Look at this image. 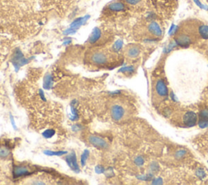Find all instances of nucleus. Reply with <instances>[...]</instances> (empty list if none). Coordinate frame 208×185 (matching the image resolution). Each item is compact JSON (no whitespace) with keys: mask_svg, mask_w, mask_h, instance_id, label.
Instances as JSON below:
<instances>
[{"mask_svg":"<svg viewBox=\"0 0 208 185\" xmlns=\"http://www.w3.org/2000/svg\"><path fill=\"white\" fill-rule=\"evenodd\" d=\"M198 32H199L200 35L204 39H207L208 38V25H201L198 29Z\"/></svg>","mask_w":208,"mask_h":185,"instance_id":"nucleus-14","label":"nucleus"},{"mask_svg":"<svg viewBox=\"0 0 208 185\" xmlns=\"http://www.w3.org/2000/svg\"><path fill=\"white\" fill-rule=\"evenodd\" d=\"M30 173V169L26 167H17L14 169V175L17 177L26 175Z\"/></svg>","mask_w":208,"mask_h":185,"instance_id":"nucleus-12","label":"nucleus"},{"mask_svg":"<svg viewBox=\"0 0 208 185\" xmlns=\"http://www.w3.org/2000/svg\"><path fill=\"white\" fill-rule=\"evenodd\" d=\"M90 60L92 63L97 65H103L107 64L108 58L107 56L103 52H93L90 56Z\"/></svg>","mask_w":208,"mask_h":185,"instance_id":"nucleus-2","label":"nucleus"},{"mask_svg":"<svg viewBox=\"0 0 208 185\" xmlns=\"http://www.w3.org/2000/svg\"><path fill=\"white\" fill-rule=\"evenodd\" d=\"M125 1L128 2V3H129V4L135 5V4H138V2H140L141 0H125Z\"/></svg>","mask_w":208,"mask_h":185,"instance_id":"nucleus-20","label":"nucleus"},{"mask_svg":"<svg viewBox=\"0 0 208 185\" xmlns=\"http://www.w3.org/2000/svg\"><path fill=\"white\" fill-rule=\"evenodd\" d=\"M200 117L202 121H207L208 120V108H205L203 110L201 111L200 112Z\"/></svg>","mask_w":208,"mask_h":185,"instance_id":"nucleus-19","label":"nucleus"},{"mask_svg":"<svg viewBox=\"0 0 208 185\" xmlns=\"http://www.w3.org/2000/svg\"><path fill=\"white\" fill-rule=\"evenodd\" d=\"M10 154L8 148L5 147H0V158H7Z\"/></svg>","mask_w":208,"mask_h":185,"instance_id":"nucleus-15","label":"nucleus"},{"mask_svg":"<svg viewBox=\"0 0 208 185\" xmlns=\"http://www.w3.org/2000/svg\"><path fill=\"white\" fill-rule=\"evenodd\" d=\"M89 157V151L88 150H85L84 152L82 153L81 157H80V162H81V166H85V162H86L87 159Z\"/></svg>","mask_w":208,"mask_h":185,"instance_id":"nucleus-16","label":"nucleus"},{"mask_svg":"<svg viewBox=\"0 0 208 185\" xmlns=\"http://www.w3.org/2000/svg\"><path fill=\"white\" fill-rule=\"evenodd\" d=\"M111 116L114 121L120 122L124 119L126 114L125 108L120 104H114L111 107Z\"/></svg>","mask_w":208,"mask_h":185,"instance_id":"nucleus-1","label":"nucleus"},{"mask_svg":"<svg viewBox=\"0 0 208 185\" xmlns=\"http://www.w3.org/2000/svg\"><path fill=\"white\" fill-rule=\"evenodd\" d=\"M194 2H195L196 3H197V5H198V6H199L200 8H203V7H202V4L201 3V2H200L199 0H194Z\"/></svg>","mask_w":208,"mask_h":185,"instance_id":"nucleus-22","label":"nucleus"},{"mask_svg":"<svg viewBox=\"0 0 208 185\" xmlns=\"http://www.w3.org/2000/svg\"><path fill=\"white\" fill-rule=\"evenodd\" d=\"M155 91L157 96L160 98H166L167 96V94H168V91H167V88L166 87V84L161 79H159V80L156 82Z\"/></svg>","mask_w":208,"mask_h":185,"instance_id":"nucleus-4","label":"nucleus"},{"mask_svg":"<svg viewBox=\"0 0 208 185\" xmlns=\"http://www.w3.org/2000/svg\"><path fill=\"white\" fill-rule=\"evenodd\" d=\"M44 153L48 155V156H61L63 154H66V152H62V151H60V152H52V151H45Z\"/></svg>","mask_w":208,"mask_h":185,"instance_id":"nucleus-17","label":"nucleus"},{"mask_svg":"<svg viewBox=\"0 0 208 185\" xmlns=\"http://www.w3.org/2000/svg\"><path fill=\"white\" fill-rule=\"evenodd\" d=\"M108 8L112 12H120V11L124 10L125 6L121 2H114L108 5Z\"/></svg>","mask_w":208,"mask_h":185,"instance_id":"nucleus-13","label":"nucleus"},{"mask_svg":"<svg viewBox=\"0 0 208 185\" xmlns=\"http://www.w3.org/2000/svg\"><path fill=\"white\" fill-rule=\"evenodd\" d=\"M89 16H85V17H80V18L76 19V20H75V21L71 24L70 28L76 30V29H79L81 25H84V24L86 22V21L89 19Z\"/></svg>","mask_w":208,"mask_h":185,"instance_id":"nucleus-11","label":"nucleus"},{"mask_svg":"<svg viewBox=\"0 0 208 185\" xmlns=\"http://www.w3.org/2000/svg\"><path fill=\"white\" fill-rule=\"evenodd\" d=\"M143 159H142V158H140V157H138V158L136 159V163L138 165H142L143 164Z\"/></svg>","mask_w":208,"mask_h":185,"instance_id":"nucleus-21","label":"nucleus"},{"mask_svg":"<svg viewBox=\"0 0 208 185\" xmlns=\"http://www.w3.org/2000/svg\"><path fill=\"white\" fill-rule=\"evenodd\" d=\"M122 46H123V42L122 40H117L116 42H115V44L113 45V49L115 52H118L121 49Z\"/></svg>","mask_w":208,"mask_h":185,"instance_id":"nucleus-18","label":"nucleus"},{"mask_svg":"<svg viewBox=\"0 0 208 185\" xmlns=\"http://www.w3.org/2000/svg\"><path fill=\"white\" fill-rule=\"evenodd\" d=\"M66 161L68 165L72 171H76V172H79V167L77 162H76V153L75 152H72V153L68 155L66 158Z\"/></svg>","mask_w":208,"mask_h":185,"instance_id":"nucleus-6","label":"nucleus"},{"mask_svg":"<svg viewBox=\"0 0 208 185\" xmlns=\"http://www.w3.org/2000/svg\"><path fill=\"white\" fill-rule=\"evenodd\" d=\"M100 38H101V30L99 29V28L95 27L89 38V42L90 43H95L100 39Z\"/></svg>","mask_w":208,"mask_h":185,"instance_id":"nucleus-10","label":"nucleus"},{"mask_svg":"<svg viewBox=\"0 0 208 185\" xmlns=\"http://www.w3.org/2000/svg\"><path fill=\"white\" fill-rule=\"evenodd\" d=\"M140 52L141 50L140 48H139V47L133 45V46L128 47V48L126 49V55H127V56H128V58L135 59L139 56Z\"/></svg>","mask_w":208,"mask_h":185,"instance_id":"nucleus-8","label":"nucleus"},{"mask_svg":"<svg viewBox=\"0 0 208 185\" xmlns=\"http://www.w3.org/2000/svg\"><path fill=\"white\" fill-rule=\"evenodd\" d=\"M176 42L181 47H188L191 43V38L186 34H180L176 38Z\"/></svg>","mask_w":208,"mask_h":185,"instance_id":"nucleus-9","label":"nucleus"},{"mask_svg":"<svg viewBox=\"0 0 208 185\" xmlns=\"http://www.w3.org/2000/svg\"><path fill=\"white\" fill-rule=\"evenodd\" d=\"M89 142L91 145H93L96 148L99 149H105L108 148V143L106 140L102 138L96 136V135H89Z\"/></svg>","mask_w":208,"mask_h":185,"instance_id":"nucleus-3","label":"nucleus"},{"mask_svg":"<svg viewBox=\"0 0 208 185\" xmlns=\"http://www.w3.org/2000/svg\"><path fill=\"white\" fill-rule=\"evenodd\" d=\"M197 115L195 112L189 111L183 116V123L187 127H194L197 123Z\"/></svg>","mask_w":208,"mask_h":185,"instance_id":"nucleus-5","label":"nucleus"},{"mask_svg":"<svg viewBox=\"0 0 208 185\" xmlns=\"http://www.w3.org/2000/svg\"><path fill=\"white\" fill-rule=\"evenodd\" d=\"M148 29L151 34H153L154 36H156V37H160L162 35V33H163L159 25L157 22H155V21H152V22L150 23L148 26Z\"/></svg>","mask_w":208,"mask_h":185,"instance_id":"nucleus-7","label":"nucleus"}]
</instances>
